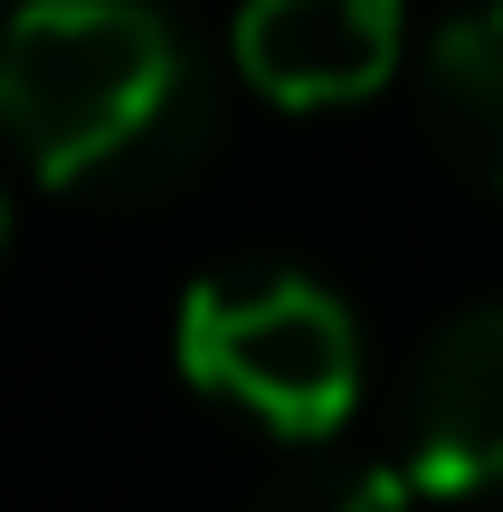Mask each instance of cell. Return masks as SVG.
Here are the masks:
<instances>
[{
	"mask_svg": "<svg viewBox=\"0 0 503 512\" xmlns=\"http://www.w3.org/2000/svg\"><path fill=\"white\" fill-rule=\"evenodd\" d=\"M0 133L67 200H162L200 171L219 95L152 0H29L0 29Z\"/></svg>",
	"mask_w": 503,
	"mask_h": 512,
	"instance_id": "cell-1",
	"label": "cell"
},
{
	"mask_svg": "<svg viewBox=\"0 0 503 512\" xmlns=\"http://www.w3.org/2000/svg\"><path fill=\"white\" fill-rule=\"evenodd\" d=\"M181 370L276 437H333L361 399V332L314 275L238 266L181 294Z\"/></svg>",
	"mask_w": 503,
	"mask_h": 512,
	"instance_id": "cell-2",
	"label": "cell"
},
{
	"mask_svg": "<svg viewBox=\"0 0 503 512\" xmlns=\"http://www.w3.org/2000/svg\"><path fill=\"white\" fill-rule=\"evenodd\" d=\"M418 484L399 465H371V456H295L276 484L257 494V512H409Z\"/></svg>",
	"mask_w": 503,
	"mask_h": 512,
	"instance_id": "cell-6",
	"label": "cell"
},
{
	"mask_svg": "<svg viewBox=\"0 0 503 512\" xmlns=\"http://www.w3.org/2000/svg\"><path fill=\"white\" fill-rule=\"evenodd\" d=\"M418 114H428V143L466 181L503 190V0L494 10H456L428 38V57H418Z\"/></svg>",
	"mask_w": 503,
	"mask_h": 512,
	"instance_id": "cell-5",
	"label": "cell"
},
{
	"mask_svg": "<svg viewBox=\"0 0 503 512\" xmlns=\"http://www.w3.org/2000/svg\"><path fill=\"white\" fill-rule=\"evenodd\" d=\"M0 228H10V209H0Z\"/></svg>",
	"mask_w": 503,
	"mask_h": 512,
	"instance_id": "cell-7",
	"label": "cell"
},
{
	"mask_svg": "<svg viewBox=\"0 0 503 512\" xmlns=\"http://www.w3.org/2000/svg\"><path fill=\"white\" fill-rule=\"evenodd\" d=\"M399 67V0H247L238 76L276 105H361Z\"/></svg>",
	"mask_w": 503,
	"mask_h": 512,
	"instance_id": "cell-4",
	"label": "cell"
},
{
	"mask_svg": "<svg viewBox=\"0 0 503 512\" xmlns=\"http://www.w3.org/2000/svg\"><path fill=\"white\" fill-rule=\"evenodd\" d=\"M409 484L418 494H494L503 484V304H475L409 370Z\"/></svg>",
	"mask_w": 503,
	"mask_h": 512,
	"instance_id": "cell-3",
	"label": "cell"
}]
</instances>
